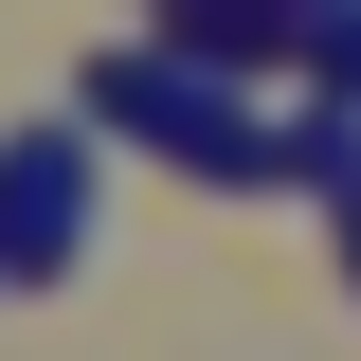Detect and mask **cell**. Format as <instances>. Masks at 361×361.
Instances as JSON below:
<instances>
[{"mask_svg": "<svg viewBox=\"0 0 361 361\" xmlns=\"http://www.w3.org/2000/svg\"><path fill=\"white\" fill-rule=\"evenodd\" d=\"M90 127L163 145V163H199V180H289V127L235 109V73H199V54H109V73H90Z\"/></svg>", "mask_w": 361, "mask_h": 361, "instance_id": "1", "label": "cell"}, {"mask_svg": "<svg viewBox=\"0 0 361 361\" xmlns=\"http://www.w3.org/2000/svg\"><path fill=\"white\" fill-rule=\"evenodd\" d=\"M73 253H90V145L37 127V145H0V271H37V289H54Z\"/></svg>", "mask_w": 361, "mask_h": 361, "instance_id": "2", "label": "cell"}]
</instances>
